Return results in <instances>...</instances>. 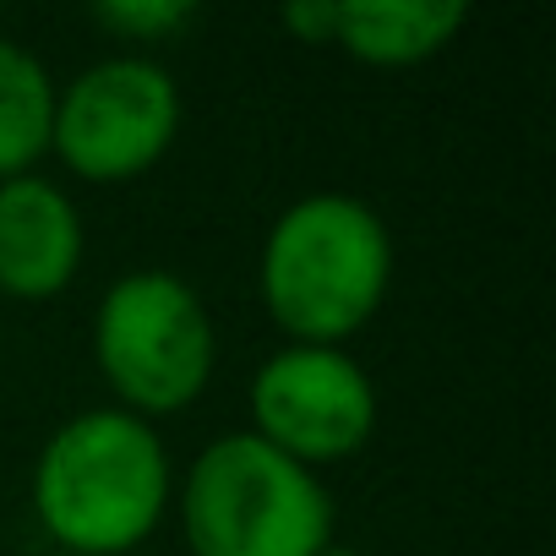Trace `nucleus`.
<instances>
[{
	"label": "nucleus",
	"mask_w": 556,
	"mask_h": 556,
	"mask_svg": "<svg viewBox=\"0 0 556 556\" xmlns=\"http://www.w3.org/2000/svg\"><path fill=\"white\" fill-rule=\"evenodd\" d=\"M28 502L66 556H131L175 502V458L153 420L115 404L77 409L45 437Z\"/></svg>",
	"instance_id": "1"
},
{
	"label": "nucleus",
	"mask_w": 556,
	"mask_h": 556,
	"mask_svg": "<svg viewBox=\"0 0 556 556\" xmlns=\"http://www.w3.org/2000/svg\"><path fill=\"white\" fill-rule=\"evenodd\" d=\"M256 290L290 344L344 350L393 290V229L350 191L295 197L262 235Z\"/></svg>",
	"instance_id": "2"
},
{
	"label": "nucleus",
	"mask_w": 556,
	"mask_h": 556,
	"mask_svg": "<svg viewBox=\"0 0 556 556\" xmlns=\"http://www.w3.org/2000/svg\"><path fill=\"white\" fill-rule=\"evenodd\" d=\"M180 534L191 556H317L333 545V491L317 469L251 431L213 437L175 475Z\"/></svg>",
	"instance_id": "3"
},
{
	"label": "nucleus",
	"mask_w": 556,
	"mask_h": 556,
	"mask_svg": "<svg viewBox=\"0 0 556 556\" xmlns=\"http://www.w3.org/2000/svg\"><path fill=\"white\" fill-rule=\"evenodd\" d=\"M93 366L115 409L137 420L186 415L218 371L207 301L169 267H131L93 306Z\"/></svg>",
	"instance_id": "4"
},
{
	"label": "nucleus",
	"mask_w": 556,
	"mask_h": 556,
	"mask_svg": "<svg viewBox=\"0 0 556 556\" xmlns=\"http://www.w3.org/2000/svg\"><path fill=\"white\" fill-rule=\"evenodd\" d=\"M186 121L180 88L153 55H104L55 83L50 159L83 186H126L164 164Z\"/></svg>",
	"instance_id": "5"
},
{
	"label": "nucleus",
	"mask_w": 556,
	"mask_h": 556,
	"mask_svg": "<svg viewBox=\"0 0 556 556\" xmlns=\"http://www.w3.org/2000/svg\"><path fill=\"white\" fill-rule=\"evenodd\" d=\"M251 437L306 469L355 458L377 437V382L350 350L285 344L251 377Z\"/></svg>",
	"instance_id": "6"
},
{
	"label": "nucleus",
	"mask_w": 556,
	"mask_h": 556,
	"mask_svg": "<svg viewBox=\"0 0 556 556\" xmlns=\"http://www.w3.org/2000/svg\"><path fill=\"white\" fill-rule=\"evenodd\" d=\"M88 229L77 197L50 175L0 180V301L45 306L83 273Z\"/></svg>",
	"instance_id": "7"
},
{
	"label": "nucleus",
	"mask_w": 556,
	"mask_h": 556,
	"mask_svg": "<svg viewBox=\"0 0 556 556\" xmlns=\"http://www.w3.org/2000/svg\"><path fill=\"white\" fill-rule=\"evenodd\" d=\"M464 28L469 7L458 0H328V50L377 72L426 66Z\"/></svg>",
	"instance_id": "8"
},
{
	"label": "nucleus",
	"mask_w": 556,
	"mask_h": 556,
	"mask_svg": "<svg viewBox=\"0 0 556 556\" xmlns=\"http://www.w3.org/2000/svg\"><path fill=\"white\" fill-rule=\"evenodd\" d=\"M50 115H55V77L50 66L0 34V180L34 175L50 159Z\"/></svg>",
	"instance_id": "9"
},
{
	"label": "nucleus",
	"mask_w": 556,
	"mask_h": 556,
	"mask_svg": "<svg viewBox=\"0 0 556 556\" xmlns=\"http://www.w3.org/2000/svg\"><path fill=\"white\" fill-rule=\"evenodd\" d=\"M93 23L121 39V45H137L131 55L153 50V45H169L180 39L191 23H197V7L191 0H104V7L93 12Z\"/></svg>",
	"instance_id": "10"
},
{
	"label": "nucleus",
	"mask_w": 556,
	"mask_h": 556,
	"mask_svg": "<svg viewBox=\"0 0 556 556\" xmlns=\"http://www.w3.org/2000/svg\"><path fill=\"white\" fill-rule=\"evenodd\" d=\"M317 556H361V551H355V545H339V540H333V545H328V551H317Z\"/></svg>",
	"instance_id": "11"
}]
</instances>
